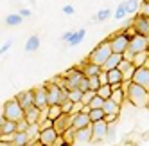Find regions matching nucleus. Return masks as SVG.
<instances>
[{
  "label": "nucleus",
  "mask_w": 149,
  "mask_h": 146,
  "mask_svg": "<svg viewBox=\"0 0 149 146\" xmlns=\"http://www.w3.org/2000/svg\"><path fill=\"white\" fill-rule=\"evenodd\" d=\"M126 99L136 108H147L149 107V90L131 81L126 90Z\"/></svg>",
  "instance_id": "f257e3e1"
},
{
  "label": "nucleus",
  "mask_w": 149,
  "mask_h": 146,
  "mask_svg": "<svg viewBox=\"0 0 149 146\" xmlns=\"http://www.w3.org/2000/svg\"><path fill=\"white\" fill-rule=\"evenodd\" d=\"M113 54V51H111V45H110V40H104L101 41V44L97 47H93V51L88 54L86 61H90V63H95V65H104L106 61L110 60V56Z\"/></svg>",
  "instance_id": "f03ea898"
},
{
  "label": "nucleus",
  "mask_w": 149,
  "mask_h": 146,
  "mask_svg": "<svg viewBox=\"0 0 149 146\" xmlns=\"http://www.w3.org/2000/svg\"><path fill=\"white\" fill-rule=\"evenodd\" d=\"M2 117H6L7 121L18 123V121L25 119V110L22 108V105L18 103L16 98H11V99H7L2 107Z\"/></svg>",
  "instance_id": "7ed1b4c3"
},
{
  "label": "nucleus",
  "mask_w": 149,
  "mask_h": 146,
  "mask_svg": "<svg viewBox=\"0 0 149 146\" xmlns=\"http://www.w3.org/2000/svg\"><path fill=\"white\" fill-rule=\"evenodd\" d=\"M110 45H111V51L115 54H124L127 49H130V38H127L124 33H119V34H113L110 38Z\"/></svg>",
  "instance_id": "20e7f679"
},
{
  "label": "nucleus",
  "mask_w": 149,
  "mask_h": 146,
  "mask_svg": "<svg viewBox=\"0 0 149 146\" xmlns=\"http://www.w3.org/2000/svg\"><path fill=\"white\" fill-rule=\"evenodd\" d=\"M130 51L135 54H140V53H147L149 47H147V36L144 34H135L131 40H130Z\"/></svg>",
  "instance_id": "39448f33"
},
{
  "label": "nucleus",
  "mask_w": 149,
  "mask_h": 146,
  "mask_svg": "<svg viewBox=\"0 0 149 146\" xmlns=\"http://www.w3.org/2000/svg\"><path fill=\"white\" fill-rule=\"evenodd\" d=\"M34 105L41 110L49 108V94H47V87L45 83L43 85H38L34 87Z\"/></svg>",
  "instance_id": "423d86ee"
},
{
  "label": "nucleus",
  "mask_w": 149,
  "mask_h": 146,
  "mask_svg": "<svg viewBox=\"0 0 149 146\" xmlns=\"http://www.w3.org/2000/svg\"><path fill=\"white\" fill-rule=\"evenodd\" d=\"M72 124H74V116L72 114H61V116L54 121V130L63 135L68 128H72Z\"/></svg>",
  "instance_id": "0eeeda50"
},
{
  "label": "nucleus",
  "mask_w": 149,
  "mask_h": 146,
  "mask_svg": "<svg viewBox=\"0 0 149 146\" xmlns=\"http://www.w3.org/2000/svg\"><path fill=\"white\" fill-rule=\"evenodd\" d=\"M133 20V27L138 34H144V36H149V24H147V16L142 15V13H136V16L131 18Z\"/></svg>",
  "instance_id": "6e6552de"
},
{
  "label": "nucleus",
  "mask_w": 149,
  "mask_h": 146,
  "mask_svg": "<svg viewBox=\"0 0 149 146\" xmlns=\"http://www.w3.org/2000/svg\"><path fill=\"white\" fill-rule=\"evenodd\" d=\"M108 128H110V124L106 123L104 119L102 121H97V123H92L93 141H104L106 137H108Z\"/></svg>",
  "instance_id": "1a4fd4ad"
},
{
  "label": "nucleus",
  "mask_w": 149,
  "mask_h": 146,
  "mask_svg": "<svg viewBox=\"0 0 149 146\" xmlns=\"http://www.w3.org/2000/svg\"><path fill=\"white\" fill-rule=\"evenodd\" d=\"M131 81L149 90V67H146V65H144V67H138Z\"/></svg>",
  "instance_id": "9d476101"
},
{
  "label": "nucleus",
  "mask_w": 149,
  "mask_h": 146,
  "mask_svg": "<svg viewBox=\"0 0 149 146\" xmlns=\"http://www.w3.org/2000/svg\"><path fill=\"white\" fill-rule=\"evenodd\" d=\"M16 99H18L20 105H22V108L27 110L29 107L34 105V88H29V90H24V92L16 94Z\"/></svg>",
  "instance_id": "9b49d317"
},
{
  "label": "nucleus",
  "mask_w": 149,
  "mask_h": 146,
  "mask_svg": "<svg viewBox=\"0 0 149 146\" xmlns=\"http://www.w3.org/2000/svg\"><path fill=\"white\" fill-rule=\"evenodd\" d=\"M72 116H74V124H72V126L76 128V130H81V128H88V126H92L90 114H83V112H79V114H72Z\"/></svg>",
  "instance_id": "f8f14e48"
},
{
  "label": "nucleus",
  "mask_w": 149,
  "mask_h": 146,
  "mask_svg": "<svg viewBox=\"0 0 149 146\" xmlns=\"http://www.w3.org/2000/svg\"><path fill=\"white\" fill-rule=\"evenodd\" d=\"M59 137V133L54 130V128H49V130H41L40 133V142L43 144V146H52Z\"/></svg>",
  "instance_id": "ddd939ff"
},
{
  "label": "nucleus",
  "mask_w": 149,
  "mask_h": 146,
  "mask_svg": "<svg viewBox=\"0 0 149 146\" xmlns=\"http://www.w3.org/2000/svg\"><path fill=\"white\" fill-rule=\"evenodd\" d=\"M74 141H76V144H77V142L84 144V142L93 141V130H92V126H88V128H81V130H76V137H74Z\"/></svg>",
  "instance_id": "4468645a"
},
{
  "label": "nucleus",
  "mask_w": 149,
  "mask_h": 146,
  "mask_svg": "<svg viewBox=\"0 0 149 146\" xmlns=\"http://www.w3.org/2000/svg\"><path fill=\"white\" fill-rule=\"evenodd\" d=\"M15 133H16V123L0 117V135H15Z\"/></svg>",
  "instance_id": "2eb2a0df"
},
{
  "label": "nucleus",
  "mask_w": 149,
  "mask_h": 146,
  "mask_svg": "<svg viewBox=\"0 0 149 146\" xmlns=\"http://www.w3.org/2000/svg\"><path fill=\"white\" fill-rule=\"evenodd\" d=\"M40 116H41V108H38L36 105L29 107V108L25 110V121H27L29 124H36V123L40 121ZM38 124H40V123H38Z\"/></svg>",
  "instance_id": "dca6fc26"
},
{
  "label": "nucleus",
  "mask_w": 149,
  "mask_h": 146,
  "mask_svg": "<svg viewBox=\"0 0 149 146\" xmlns=\"http://www.w3.org/2000/svg\"><path fill=\"white\" fill-rule=\"evenodd\" d=\"M81 70L84 72V76H86V78H93V76H99L101 74L102 67L101 65H95V63H90V61H84Z\"/></svg>",
  "instance_id": "f3484780"
},
{
  "label": "nucleus",
  "mask_w": 149,
  "mask_h": 146,
  "mask_svg": "<svg viewBox=\"0 0 149 146\" xmlns=\"http://www.w3.org/2000/svg\"><path fill=\"white\" fill-rule=\"evenodd\" d=\"M122 60H124L122 54H115V53H113V54L110 56V60L102 65V70L108 72V70H113V69H119V65H120V61H122Z\"/></svg>",
  "instance_id": "a211bd4d"
},
{
  "label": "nucleus",
  "mask_w": 149,
  "mask_h": 146,
  "mask_svg": "<svg viewBox=\"0 0 149 146\" xmlns=\"http://www.w3.org/2000/svg\"><path fill=\"white\" fill-rule=\"evenodd\" d=\"M40 49V36L38 34H31L25 41V51L27 53H36Z\"/></svg>",
  "instance_id": "6ab92c4d"
},
{
  "label": "nucleus",
  "mask_w": 149,
  "mask_h": 146,
  "mask_svg": "<svg viewBox=\"0 0 149 146\" xmlns=\"http://www.w3.org/2000/svg\"><path fill=\"white\" fill-rule=\"evenodd\" d=\"M13 144L15 146H29L31 144V139H29L27 132H16L13 135Z\"/></svg>",
  "instance_id": "aec40b11"
},
{
  "label": "nucleus",
  "mask_w": 149,
  "mask_h": 146,
  "mask_svg": "<svg viewBox=\"0 0 149 146\" xmlns=\"http://www.w3.org/2000/svg\"><path fill=\"white\" fill-rule=\"evenodd\" d=\"M108 81H110V85H119V83H124V74L119 69L108 70Z\"/></svg>",
  "instance_id": "412c9836"
},
{
  "label": "nucleus",
  "mask_w": 149,
  "mask_h": 146,
  "mask_svg": "<svg viewBox=\"0 0 149 146\" xmlns=\"http://www.w3.org/2000/svg\"><path fill=\"white\" fill-rule=\"evenodd\" d=\"M102 110H104L106 114H117V116H119V114H120V105H119V103H115V101L110 98V99L104 101Z\"/></svg>",
  "instance_id": "4be33fe9"
},
{
  "label": "nucleus",
  "mask_w": 149,
  "mask_h": 146,
  "mask_svg": "<svg viewBox=\"0 0 149 146\" xmlns=\"http://www.w3.org/2000/svg\"><path fill=\"white\" fill-rule=\"evenodd\" d=\"M22 22H24V16L20 13H13V15L6 16V25L7 27H18V25H22Z\"/></svg>",
  "instance_id": "5701e85b"
},
{
  "label": "nucleus",
  "mask_w": 149,
  "mask_h": 146,
  "mask_svg": "<svg viewBox=\"0 0 149 146\" xmlns=\"http://www.w3.org/2000/svg\"><path fill=\"white\" fill-rule=\"evenodd\" d=\"M84 36H86V31H84V29L74 31V36H72V40L68 41V45H70V47H74V45H79L81 41L84 40Z\"/></svg>",
  "instance_id": "b1692460"
},
{
  "label": "nucleus",
  "mask_w": 149,
  "mask_h": 146,
  "mask_svg": "<svg viewBox=\"0 0 149 146\" xmlns=\"http://www.w3.org/2000/svg\"><path fill=\"white\" fill-rule=\"evenodd\" d=\"M126 15H130V13H127V6H126V2H122V4L117 6L115 13H113V18H115V20H124Z\"/></svg>",
  "instance_id": "393cba45"
},
{
  "label": "nucleus",
  "mask_w": 149,
  "mask_h": 146,
  "mask_svg": "<svg viewBox=\"0 0 149 146\" xmlns=\"http://www.w3.org/2000/svg\"><path fill=\"white\" fill-rule=\"evenodd\" d=\"M110 16H111V11L108 7H104V9H101V11H97V15H95L92 20H93V22H106Z\"/></svg>",
  "instance_id": "a878e982"
},
{
  "label": "nucleus",
  "mask_w": 149,
  "mask_h": 146,
  "mask_svg": "<svg viewBox=\"0 0 149 146\" xmlns=\"http://www.w3.org/2000/svg\"><path fill=\"white\" fill-rule=\"evenodd\" d=\"M147 60H149V51L147 53H140V54H136L135 60H133V65L138 69V67H144L147 63Z\"/></svg>",
  "instance_id": "bb28decb"
},
{
  "label": "nucleus",
  "mask_w": 149,
  "mask_h": 146,
  "mask_svg": "<svg viewBox=\"0 0 149 146\" xmlns=\"http://www.w3.org/2000/svg\"><path fill=\"white\" fill-rule=\"evenodd\" d=\"M126 6H127V13H130V15H135V13L140 11L142 2H140V0H127Z\"/></svg>",
  "instance_id": "cd10ccee"
},
{
  "label": "nucleus",
  "mask_w": 149,
  "mask_h": 146,
  "mask_svg": "<svg viewBox=\"0 0 149 146\" xmlns=\"http://www.w3.org/2000/svg\"><path fill=\"white\" fill-rule=\"evenodd\" d=\"M63 114V108H61V105H50L49 107V117L52 119V121H56L59 116Z\"/></svg>",
  "instance_id": "c85d7f7f"
},
{
  "label": "nucleus",
  "mask_w": 149,
  "mask_h": 146,
  "mask_svg": "<svg viewBox=\"0 0 149 146\" xmlns=\"http://www.w3.org/2000/svg\"><path fill=\"white\" fill-rule=\"evenodd\" d=\"M104 117H106V112H104L102 108H95V110H92V112H90V119H92V123L102 121Z\"/></svg>",
  "instance_id": "c756f323"
},
{
  "label": "nucleus",
  "mask_w": 149,
  "mask_h": 146,
  "mask_svg": "<svg viewBox=\"0 0 149 146\" xmlns=\"http://www.w3.org/2000/svg\"><path fill=\"white\" fill-rule=\"evenodd\" d=\"M111 94H113L111 85H102V87L97 90V96H101L102 99H110V98H111Z\"/></svg>",
  "instance_id": "7c9ffc66"
},
{
  "label": "nucleus",
  "mask_w": 149,
  "mask_h": 146,
  "mask_svg": "<svg viewBox=\"0 0 149 146\" xmlns=\"http://www.w3.org/2000/svg\"><path fill=\"white\" fill-rule=\"evenodd\" d=\"M83 90H79V88H74V90H70L68 92V99H72L74 103H81L83 101Z\"/></svg>",
  "instance_id": "2f4dec72"
},
{
  "label": "nucleus",
  "mask_w": 149,
  "mask_h": 146,
  "mask_svg": "<svg viewBox=\"0 0 149 146\" xmlns=\"http://www.w3.org/2000/svg\"><path fill=\"white\" fill-rule=\"evenodd\" d=\"M111 99H113L115 103H119V105H122V101L126 99V92H124L122 88H117V90H113V94H111Z\"/></svg>",
  "instance_id": "473e14b6"
},
{
  "label": "nucleus",
  "mask_w": 149,
  "mask_h": 146,
  "mask_svg": "<svg viewBox=\"0 0 149 146\" xmlns=\"http://www.w3.org/2000/svg\"><path fill=\"white\" fill-rule=\"evenodd\" d=\"M95 96H97V92H95V90H86V92L83 94V101H81V103H84V105H90L92 99H93Z\"/></svg>",
  "instance_id": "72a5a7b5"
},
{
  "label": "nucleus",
  "mask_w": 149,
  "mask_h": 146,
  "mask_svg": "<svg viewBox=\"0 0 149 146\" xmlns=\"http://www.w3.org/2000/svg\"><path fill=\"white\" fill-rule=\"evenodd\" d=\"M104 101H106V99H102L101 96H95V98L92 99V103H90L92 110H95V108H102V107H104Z\"/></svg>",
  "instance_id": "f704fd0d"
},
{
  "label": "nucleus",
  "mask_w": 149,
  "mask_h": 146,
  "mask_svg": "<svg viewBox=\"0 0 149 146\" xmlns=\"http://www.w3.org/2000/svg\"><path fill=\"white\" fill-rule=\"evenodd\" d=\"M61 108H63V114H72V110H74V101L72 99L63 101L61 103Z\"/></svg>",
  "instance_id": "c9c22d12"
},
{
  "label": "nucleus",
  "mask_w": 149,
  "mask_h": 146,
  "mask_svg": "<svg viewBox=\"0 0 149 146\" xmlns=\"http://www.w3.org/2000/svg\"><path fill=\"white\" fill-rule=\"evenodd\" d=\"M90 79V90H95L97 92L101 88V81H99V76H93V78H88Z\"/></svg>",
  "instance_id": "e433bc0d"
},
{
  "label": "nucleus",
  "mask_w": 149,
  "mask_h": 146,
  "mask_svg": "<svg viewBox=\"0 0 149 146\" xmlns=\"http://www.w3.org/2000/svg\"><path fill=\"white\" fill-rule=\"evenodd\" d=\"M27 128H29V123L25 119H22V121L16 123V132H27Z\"/></svg>",
  "instance_id": "4c0bfd02"
},
{
  "label": "nucleus",
  "mask_w": 149,
  "mask_h": 146,
  "mask_svg": "<svg viewBox=\"0 0 149 146\" xmlns=\"http://www.w3.org/2000/svg\"><path fill=\"white\" fill-rule=\"evenodd\" d=\"M99 81H101V87H102V85H110V81H108V72H106V70H101Z\"/></svg>",
  "instance_id": "58836bf2"
},
{
  "label": "nucleus",
  "mask_w": 149,
  "mask_h": 146,
  "mask_svg": "<svg viewBox=\"0 0 149 146\" xmlns=\"http://www.w3.org/2000/svg\"><path fill=\"white\" fill-rule=\"evenodd\" d=\"M117 119H119V116H117V114H106V117H104V121L108 123V124H115Z\"/></svg>",
  "instance_id": "ea45409f"
},
{
  "label": "nucleus",
  "mask_w": 149,
  "mask_h": 146,
  "mask_svg": "<svg viewBox=\"0 0 149 146\" xmlns=\"http://www.w3.org/2000/svg\"><path fill=\"white\" fill-rule=\"evenodd\" d=\"M40 126H41V130H49V128H54V121H52V119H45L43 123H40Z\"/></svg>",
  "instance_id": "a19ab883"
},
{
  "label": "nucleus",
  "mask_w": 149,
  "mask_h": 146,
  "mask_svg": "<svg viewBox=\"0 0 149 146\" xmlns=\"http://www.w3.org/2000/svg\"><path fill=\"white\" fill-rule=\"evenodd\" d=\"M52 146H72V144H70V142H67L63 135H59V137H58V141H56L54 144H52Z\"/></svg>",
  "instance_id": "79ce46f5"
},
{
  "label": "nucleus",
  "mask_w": 149,
  "mask_h": 146,
  "mask_svg": "<svg viewBox=\"0 0 149 146\" xmlns=\"http://www.w3.org/2000/svg\"><path fill=\"white\" fill-rule=\"evenodd\" d=\"M11 45H13V41H11V40H7V41H4V44H2V49H0V53H2V54H6L7 51L11 49Z\"/></svg>",
  "instance_id": "37998d69"
},
{
  "label": "nucleus",
  "mask_w": 149,
  "mask_h": 146,
  "mask_svg": "<svg viewBox=\"0 0 149 146\" xmlns=\"http://www.w3.org/2000/svg\"><path fill=\"white\" fill-rule=\"evenodd\" d=\"M63 13H65V15H74V13H76V9H74V6H70V4H67V6H63Z\"/></svg>",
  "instance_id": "c03bdc74"
},
{
  "label": "nucleus",
  "mask_w": 149,
  "mask_h": 146,
  "mask_svg": "<svg viewBox=\"0 0 149 146\" xmlns=\"http://www.w3.org/2000/svg\"><path fill=\"white\" fill-rule=\"evenodd\" d=\"M72 36H74V31H67V33L61 36V40H63V41H67V44H68V41L72 40Z\"/></svg>",
  "instance_id": "a18cd8bd"
},
{
  "label": "nucleus",
  "mask_w": 149,
  "mask_h": 146,
  "mask_svg": "<svg viewBox=\"0 0 149 146\" xmlns=\"http://www.w3.org/2000/svg\"><path fill=\"white\" fill-rule=\"evenodd\" d=\"M20 15H22L24 18H25V16H31V9H27V7H22V9H20Z\"/></svg>",
  "instance_id": "49530a36"
},
{
  "label": "nucleus",
  "mask_w": 149,
  "mask_h": 146,
  "mask_svg": "<svg viewBox=\"0 0 149 146\" xmlns=\"http://www.w3.org/2000/svg\"><path fill=\"white\" fill-rule=\"evenodd\" d=\"M29 146H43V144H41V142H40V141H33V142H31V144H29Z\"/></svg>",
  "instance_id": "de8ad7c7"
},
{
  "label": "nucleus",
  "mask_w": 149,
  "mask_h": 146,
  "mask_svg": "<svg viewBox=\"0 0 149 146\" xmlns=\"http://www.w3.org/2000/svg\"><path fill=\"white\" fill-rule=\"evenodd\" d=\"M147 47H149V36H147Z\"/></svg>",
  "instance_id": "09e8293b"
},
{
  "label": "nucleus",
  "mask_w": 149,
  "mask_h": 146,
  "mask_svg": "<svg viewBox=\"0 0 149 146\" xmlns=\"http://www.w3.org/2000/svg\"><path fill=\"white\" fill-rule=\"evenodd\" d=\"M147 24H149V16H147Z\"/></svg>",
  "instance_id": "8fccbe9b"
}]
</instances>
